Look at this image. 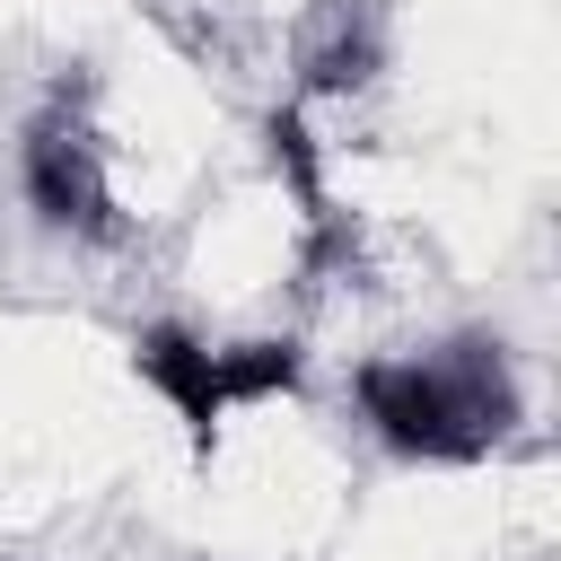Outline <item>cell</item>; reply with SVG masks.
<instances>
[{
    "label": "cell",
    "mask_w": 561,
    "mask_h": 561,
    "mask_svg": "<svg viewBox=\"0 0 561 561\" xmlns=\"http://www.w3.org/2000/svg\"><path fill=\"white\" fill-rule=\"evenodd\" d=\"M131 368H140V386L184 421V438H193L202 456H219L228 403H219V377H210V333L184 324V316H158V324L131 333Z\"/></svg>",
    "instance_id": "cell-2"
},
{
    "label": "cell",
    "mask_w": 561,
    "mask_h": 561,
    "mask_svg": "<svg viewBox=\"0 0 561 561\" xmlns=\"http://www.w3.org/2000/svg\"><path fill=\"white\" fill-rule=\"evenodd\" d=\"M351 403L412 465H482L526 421L517 368L491 333H456L430 351H368L351 359Z\"/></svg>",
    "instance_id": "cell-1"
}]
</instances>
